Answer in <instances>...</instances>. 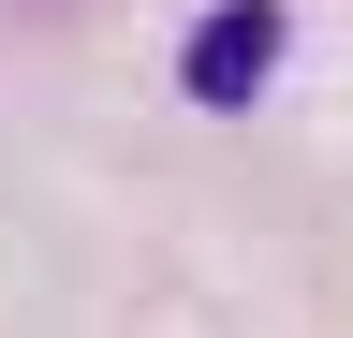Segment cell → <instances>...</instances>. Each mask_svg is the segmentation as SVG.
I'll use <instances>...</instances> for the list:
<instances>
[{
	"label": "cell",
	"mask_w": 353,
	"mask_h": 338,
	"mask_svg": "<svg viewBox=\"0 0 353 338\" xmlns=\"http://www.w3.org/2000/svg\"><path fill=\"white\" fill-rule=\"evenodd\" d=\"M280 45H294V0H221V15L192 30V59H176V89H192L206 118H250L265 74H280Z\"/></svg>",
	"instance_id": "cell-1"
}]
</instances>
